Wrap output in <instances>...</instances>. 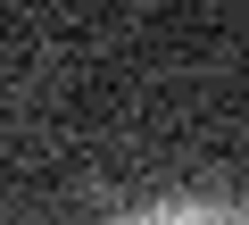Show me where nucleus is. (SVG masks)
Returning a JSON list of instances; mask_svg holds the SVG:
<instances>
[{"label": "nucleus", "mask_w": 249, "mask_h": 225, "mask_svg": "<svg viewBox=\"0 0 249 225\" xmlns=\"http://www.w3.org/2000/svg\"><path fill=\"white\" fill-rule=\"evenodd\" d=\"M124 225H249V208H232V200H158V208H133Z\"/></svg>", "instance_id": "f257e3e1"}]
</instances>
